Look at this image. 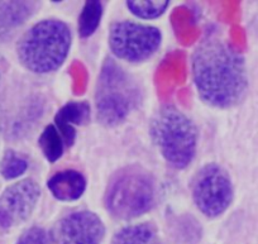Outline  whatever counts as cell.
Instances as JSON below:
<instances>
[{
  "label": "cell",
  "instance_id": "6da1fadb",
  "mask_svg": "<svg viewBox=\"0 0 258 244\" xmlns=\"http://www.w3.org/2000/svg\"><path fill=\"white\" fill-rule=\"evenodd\" d=\"M191 70L203 101L229 109L244 98L248 89L245 59L219 32H209L194 51Z\"/></svg>",
  "mask_w": 258,
  "mask_h": 244
},
{
  "label": "cell",
  "instance_id": "7a4b0ae2",
  "mask_svg": "<svg viewBox=\"0 0 258 244\" xmlns=\"http://www.w3.org/2000/svg\"><path fill=\"white\" fill-rule=\"evenodd\" d=\"M73 43L71 29L58 19H43L32 26L17 46L21 64L34 74L57 71L69 56Z\"/></svg>",
  "mask_w": 258,
  "mask_h": 244
},
{
  "label": "cell",
  "instance_id": "3957f363",
  "mask_svg": "<svg viewBox=\"0 0 258 244\" xmlns=\"http://www.w3.org/2000/svg\"><path fill=\"white\" fill-rule=\"evenodd\" d=\"M141 99L137 80L108 57L101 66L95 89L98 120L105 127L119 126L140 105Z\"/></svg>",
  "mask_w": 258,
  "mask_h": 244
},
{
  "label": "cell",
  "instance_id": "277c9868",
  "mask_svg": "<svg viewBox=\"0 0 258 244\" xmlns=\"http://www.w3.org/2000/svg\"><path fill=\"white\" fill-rule=\"evenodd\" d=\"M157 186L152 173L138 165L126 166L111 176L104 204L113 218L131 220L155 206Z\"/></svg>",
  "mask_w": 258,
  "mask_h": 244
},
{
  "label": "cell",
  "instance_id": "5b68a950",
  "mask_svg": "<svg viewBox=\"0 0 258 244\" xmlns=\"http://www.w3.org/2000/svg\"><path fill=\"white\" fill-rule=\"evenodd\" d=\"M153 143L171 167L183 170L195 158L198 129L186 114L173 105L161 108L151 120Z\"/></svg>",
  "mask_w": 258,
  "mask_h": 244
},
{
  "label": "cell",
  "instance_id": "8992f818",
  "mask_svg": "<svg viewBox=\"0 0 258 244\" xmlns=\"http://www.w3.org/2000/svg\"><path fill=\"white\" fill-rule=\"evenodd\" d=\"M191 195L197 208L208 218H218L229 209L234 198L232 178L218 163L203 166L191 181Z\"/></svg>",
  "mask_w": 258,
  "mask_h": 244
},
{
  "label": "cell",
  "instance_id": "52a82bcc",
  "mask_svg": "<svg viewBox=\"0 0 258 244\" xmlns=\"http://www.w3.org/2000/svg\"><path fill=\"white\" fill-rule=\"evenodd\" d=\"M162 33L158 28L131 21L115 22L109 29V47L118 58L131 64L147 61L158 51Z\"/></svg>",
  "mask_w": 258,
  "mask_h": 244
},
{
  "label": "cell",
  "instance_id": "ba28073f",
  "mask_svg": "<svg viewBox=\"0 0 258 244\" xmlns=\"http://www.w3.org/2000/svg\"><path fill=\"white\" fill-rule=\"evenodd\" d=\"M41 188L31 178L9 186L0 196V228L11 229L24 223L36 209Z\"/></svg>",
  "mask_w": 258,
  "mask_h": 244
},
{
  "label": "cell",
  "instance_id": "9c48e42d",
  "mask_svg": "<svg viewBox=\"0 0 258 244\" xmlns=\"http://www.w3.org/2000/svg\"><path fill=\"white\" fill-rule=\"evenodd\" d=\"M105 225L95 213L79 210L68 214L56 224L53 244H100Z\"/></svg>",
  "mask_w": 258,
  "mask_h": 244
},
{
  "label": "cell",
  "instance_id": "30bf717a",
  "mask_svg": "<svg viewBox=\"0 0 258 244\" xmlns=\"http://www.w3.org/2000/svg\"><path fill=\"white\" fill-rule=\"evenodd\" d=\"M90 105L86 101H70L64 104L54 116V127L61 134L66 147H73L76 141L75 126H85L90 120Z\"/></svg>",
  "mask_w": 258,
  "mask_h": 244
},
{
  "label": "cell",
  "instance_id": "8fae6325",
  "mask_svg": "<svg viewBox=\"0 0 258 244\" xmlns=\"http://www.w3.org/2000/svg\"><path fill=\"white\" fill-rule=\"evenodd\" d=\"M36 9L34 2H0V41L11 38Z\"/></svg>",
  "mask_w": 258,
  "mask_h": 244
},
{
  "label": "cell",
  "instance_id": "7c38bea8",
  "mask_svg": "<svg viewBox=\"0 0 258 244\" xmlns=\"http://www.w3.org/2000/svg\"><path fill=\"white\" fill-rule=\"evenodd\" d=\"M47 188L54 199L59 201H75L86 190V178L75 170H63L54 173L48 181Z\"/></svg>",
  "mask_w": 258,
  "mask_h": 244
},
{
  "label": "cell",
  "instance_id": "4fadbf2b",
  "mask_svg": "<svg viewBox=\"0 0 258 244\" xmlns=\"http://www.w3.org/2000/svg\"><path fill=\"white\" fill-rule=\"evenodd\" d=\"M156 238V228L151 223L129 225L114 235L111 244H152Z\"/></svg>",
  "mask_w": 258,
  "mask_h": 244
},
{
  "label": "cell",
  "instance_id": "5bb4252c",
  "mask_svg": "<svg viewBox=\"0 0 258 244\" xmlns=\"http://www.w3.org/2000/svg\"><path fill=\"white\" fill-rule=\"evenodd\" d=\"M38 146L43 153L44 158L49 163H54L61 158L62 154H63L64 143L54 124H48L43 129V132L39 136Z\"/></svg>",
  "mask_w": 258,
  "mask_h": 244
},
{
  "label": "cell",
  "instance_id": "9a60e30c",
  "mask_svg": "<svg viewBox=\"0 0 258 244\" xmlns=\"http://www.w3.org/2000/svg\"><path fill=\"white\" fill-rule=\"evenodd\" d=\"M103 17V4L98 0H89L84 4L79 17V34L81 38H89L100 26Z\"/></svg>",
  "mask_w": 258,
  "mask_h": 244
},
{
  "label": "cell",
  "instance_id": "2e32d148",
  "mask_svg": "<svg viewBox=\"0 0 258 244\" xmlns=\"http://www.w3.org/2000/svg\"><path fill=\"white\" fill-rule=\"evenodd\" d=\"M28 161L14 151H7L0 161V175L6 180L21 177L28 170Z\"/></svg>",
  "mask_w": 258,
  "mask_h": 244
},
{
  "label": "cell",
  "instance_id": "e0dca14e",
  "mask_svg": "<svg viewBox=\"0 0 258 244\" xmlns=\"http://www.w3.org/2000/svg\"><path fill=\"white\" fill-rule=\"evenodd\" d=\"M170 7L168 0L163 2H126V8L133 16L141 19H156L162 16Z\"/></svg>",
  "mask_w": 258,
  "mask_h": 244
},
{
  "label": "cell",
  "instance_id": "ac0fdd59",
  "mask_svg": "<svg viewBox=\"0 0 258 244\" xmlns=\"http://www.w3.org/2000/svg\"><path fill=\"white\" fill-rule=\"evenodd\" d=\"M17 244H48V239L43 229L33 226L19 238Z\"/></svg>",
  "mask_w": 258,
  "mask_h": 244
}]
</instances>
